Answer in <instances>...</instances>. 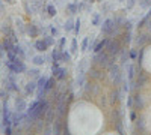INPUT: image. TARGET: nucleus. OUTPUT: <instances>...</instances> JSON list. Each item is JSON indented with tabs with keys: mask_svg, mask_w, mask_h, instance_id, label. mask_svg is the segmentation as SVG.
<instances>
[{
	"mask_svg": "<svg viewBox=\"0 0 151 135\" xmlns=\"http://www.w3.org/2000/svg\"><path fill=\"white\" fill-rule=\"evenodd\" d=\"M113 60H115V57H113V56H109L107 51L101 50V51L95 53L92 62H94L97 66H100V68H109V66L113 63Z\"/></svg>",
	"mask_w": 151,
	"mask_h": 135,
	"instance_id": "f257e3e1",
	"label": "nucleus"
},
{
	"mask_svg": "<svg viewBox=\"0 0 151 135\" xmlns=\"http://www.w3.org/2000/svg\"><path fill=\"white\" fill-rule=\"evenodd\" d=\"M6 65H8V69L9 71H12L14 74H23L24 71H26V65H24V62H23V59L21 57H15L12 62H6Z\"/></svg>",
	"mask_w": 151,
	"mask_h": 135,
	"instance_id": "f03ea898",
	"label": "nucleus"
},
{
	"mask_svg": "<svg viewBox=\"0 0 151 135\" xmlns=\"http://www.w3.org/2000/svg\"><path fill=\"white\" fill-rule=\"evenodd\" d=\"M109 74H110V78H112V81H113V84H115V86H118L122 81V74H121V69H119L118 65L112 63L109 66Z\"/></svg>",
	"mask_w": 151,
	"mask_h": 135,
	"instance_id": "7ed1b4c3",
	"label": "nucleus"
},
{
	"mask_svg": "<svg viewBox=\"0 0 151 135\" xmlns=\"http://www.w3.org/2000/svg\"><path fill=\"white\" fill-rule=\"evenodd\" d=\"M106 51L109 53V56L116 57V56L121 53V42H119L118 39L109 41V44H107V47H106Z\"/></svg>",
	"mask_w": 151,
	"mask_h": 135,
	"instance_id": "20e7f679",
	"label": "nucleus"
},
{
	"mask_svg": "<svg viewBox=\"0 0 151 135\" xmlns=\"http://www.w3.org/2000/svg\"><path fill=\"white\" fill-rule=\"evenodd\" d=\"M147 81H148V74H147L145 71L139 69V72H137V78H136V81H134V87H136V89L144 87Z\"/></svg>",
	"mask_w": 151,
	"mask_h": 135,
	"instance_id": "39448f33",
	"label": "nucleus"
},
{
	"mask_svg": "<svg viewBox=\"0 0 151 135\" xmlns=\"http://www.w3.org/2000/svg\"><path fill=\"white\" fill-rule=\"evenodd\" d=\"M11 74L8 75V78L5 80V87L8 89V92H15V90H18V87H17V83H15V80H14V72L12 71H9Z\"/></svg>",
	"mask_w": 151,
	"mask_h": 135,
	"instance_id": "423d86ee",
	"label": "nucleus"
},
{
	"mask_svg": "<svg viewBox=\"0 0 151 135\" xmlns=\"http://www.w3.org/2000/svg\"><path fill=\"white\" fill-rule=\"evenodd\" d=\"M52 71H53V77L56 78V80H59V81H64L65 78H67V75H68V72H67V69L65 68H52Z\"/></svg>",
	"mask_w": 151,
	"mask_h": 135,
	"instance_id": "0eeeda50",
	"label": "nucleus"
},
{
	"mask_svg": "<svg viewBox=\"0 0 151 135\" xmlns=\"http://www.w3.org/2000/svg\"><path fill=\"white\" fill-rule=\"evenodd\" d=\"M113 26H115V23H113V20H112V18L104 20V21H103V24H101V33H104V35H112Z\"/></svg>",
	"mask_w": 151,
	"mask_h": 135,
	"instance_id": "6e6552de",
	"label": "nucleus"
},
{
	"mask_svg": "<svg viewBox=\"0 0 151 135\" xmlns=\"http://www.w3.org/2000/svg\"><path fill=\"white\" fill-rule=\"evenodd\" d=\"M26 35L29 36V38H36L38 35H40V30H38V26L35 23H30L26 26Z\"/></svg>",
	"mask_w": 151,
	"mask_h": 135,
	"instance_id": "1a4fd4ad",
	"label": "nucleus"
},
{
	"mask_svg": "<svg viewBox=\"0 0 151 135\" xmlns=\"http://www.w3.org/2000/svg\"><path fill=\"white\" fill-rule=\"evenodd\" d=\"M15 111H18V113H24L27 110V102L24 101V98H17L15 99Z\"/></svg>",
	"mask_w": 151,
	"mask_h": 135,
	"instance_id": "9d476101",
	"label": "nucleus"
},
{
	"mask_svg": "<svg viewBox=\"0 0 151 135\" xmlns=\"http://www.w3.org/2000/svg\"><path fill=\"white\" fill-rule=\"evenodd\" d=\"M133 107H134V110H142L144 107H145V102H144V96L142 95H134L133 96Z\"/></svg>",
	"mask_w": 151,
	"mask_h": 135,
	"instance_id": "9b49d317",
	"label": "nucleus"
},
{
	"mask_svg": "<svg viewBox=\"0 0 151 135\" xmlns=\"http://www.w3.org/2000/svg\"><path fill=\"white\" fill-rule=\"evenodd\" d=\"M109 41H110V39H107V38H103V41H98L97 45H95V48H94L92 51H94V53H98V51H101V50H106V47H107Z\"/></svg>",
	"mask_w": 151,
	"mask_h": 135,
	"instance_id": "f8f14e48",
	"label": "nucleus"
},
{
	"mask_svg": "<svg viewBox=\"0 0 151 135\" xmlns=\"http://www.w3.org/2000/svg\"><path fill=\"white\" fill-rule=\"evenodd\" d=\"M33 47H35V50L38 51V53H44L45 50H47V44L44 42V39H38L35 44H33Z\"/></svg>",
	"mask_w": 151,
	"mask_h": 135,
	"instance_id": "ddd939ff",
	"label": "nucleus"
},
{
	"mask_svg": "<svg viewBox=\"0 0 151 135\" xmlns=\"http://www.w3.org/2000/svg\"><path fill=\"white\" fill-rule=\"evenodd\" d=\"M88 74H89V77H91V78H94V80H100V78H103L101 71L97 69V68H91L89 71H88Z\"/></svg>",
	"mask_w": 151,
	"mask_h": 135,
	"instance_id": "4468645a",
	"label": "nucleus"
},
{
	"mask_svg": "<svg viewBox=\"0 0 151 135\" xmlns=\"http://www.w3.org/2000/svg\"><path fill=\"white\" fill-rule=\"evenodd\" d=\"M55 86H56V78H55V77L47 78V83H45V86H44V92L47 93V92H50V90H53Z\"/></svg>",
	"mask_w": 151,
	"mask_h": 135,
	"instance_id": "2eb2a0df",
	"label": "nucleus"
},
{
	"mask_svg": "<svg viewBox=\"0 0 151 135\" xmlns=\"http://www.w3.org/2000/svg\"><path fill=\"white\" fill-rule=\"evenodd\" d=\"M52 60H53V62H62V50H60L59 47L53 50V53H52Z\"/></svg>",
	"mask_w": 151,
	"mask_h": 135,
	"instance_id": "dca6fc26",
	"label": "nucleus"
},
{
	"mask_svg": "<svg viewBox=\"0 0 151 135\" xmlns=\"http://www.w3.org/2000/svg\"><path fill=\"white\" fill-rule=\"evenodd\" d=\"M35 90H36V83L35 81H29L26 84V87H24V93L26 95H32Z\"/></svg>",
	"mask_w": 151,
	"mask_h": 135,
	"instance_id": "f3484780",
	"label": "nucleus"
},
{
	"mask_svg": "<svg viewBox=\"0 0 151 135\" xmlns=\"http://www.w3.org/2000/svg\"><path fill=\"white\" fill-rule=\"evenodd\" d=\"M53 134H62V117H58L53 123Z\"/></svg>",
	"mask_w": 151,
	"mask_h": 135,
	"instance_id": "a211bd4d",
	"label": "nucleus"
},
{
	"mask_svg": "<svg viewBox=\"0 0 151 135\" xmlns=\"http://www.w3.org/2000/svg\"><path fill=\"white\" fill-rule=\"evenodd\" d=\"M67 11L70 12V15L77 14V12H79V3H76V2H73V3H68V5H67Z\"/></svg>",
	"mask_w": 151,
	"mask_h": 135,
	"instance_id": "6ab92c4d",
	"label": "nucleus"
},
{
	"mask_svg": "<svg viewBox=\"0 0 151 135\" xmlns=\"http://www.w3.org/2000/svg\"><path fill=\"white\" fill-rule=\"evenodd\" d=\"M119 99H121V93H119V90H112L110 92V102L112 104H116V102H119Z\"/></svg>",
	"mask_w": 151,
	"mask_h": 135,
	"instance_id": "aec40b11",
	"label": "nucleus"
},
{
	"mask_svg": "<svg viewBox=\"0 0 151 135\" xmlns=\"http://www.w3.org/2000/svg\"><path fill=\"white\" fill-rule=\"evenodd\" d=\"M121 38H122V42L125 45L130 44V41H132V30H124L122 35H121Z\"/></svg>",
	"mask_w": 151,
	"mask_h": 135,
	"instance_id": "412c9836",
	"label": "nucleus"
},
{
	"mask_svg": "<svg viewBox=\"0 0 151 135\" xmlns=\"http://www.w3.org/2000/svg\"><path fill=\"white\" fill-rule=\"evenodd\" d=\"M32 62H33L35 66H42L45 63V59H44V56H33L32 57Z\"/></svg>",
	"mask_w": 151,
	"mask_h": 135,
	"instance_id": "4be33fe9",
	"label": "nucleus"
},
{
	"mask_svg": "<svg viewBox=\"0 0 151 135\" xmlns=\"http://www.w3.org/2000/svg\"><path fill=\"white\" fill-rule=\"evenodd\" d=\"M53 111H55V110H52V108L48 107L47 113H45V117H44V120L47 122L48 125H50V123H53Z\"/></svg>",
	"mask_w": 151,
	"mask_h": 135,
	"instance_id": "5701e85b",
	"label": "nucleus"
},
{
	"mask_svg": "<svg viewBox=\"0 0 151 135\" xmlns=\"http://www.w3.org/2000/svg\"><path fill=\"white\" fill-rule=\"evenodd\" d=\"M147 41H150V38H148V35H145V33H142V35H139L137 36V39H136V42H137V45H144Z\"/></svg>",
	"mask_w": 151,
	"mask_h": 135,
	"instance_id": "b1692460",
	"label": "nucleus"
},
{
	"mask_svg": "<svg viewBox=\"0 0 151 135\" xmlns=\"http://www.w3.org/2000/svg\"><path fill=\"white\" fill-rule=\"evenodd\" d=\"M88 48H89V36H86V38L82 41L80 51H82V53H85V51H88Z\"/></svg>",
	"mask_w": 151,
	"mask_h": 135,
	"instance_id": "393cba45",
	"label": "nucleus"
},
{
	"mask_svg": "<svg viewBox=\"0 0 151 135\" xmlns=\"http://www.w3.org/2000/svg\"><path fill=\"white\" fill-rule=\"evenodd\" d=\"M14 50H15V53H17V56H18V57H21V59L26 57V54H24V50L21 48V45H20V44H15V45H14Z\"/></svg>",
	"mask_w": 151,
	"mask_h": 135,
	"instance_id": "a878e982",
	"label": "nucleus"
},
{
	"mask_svg": "<svg viewBox=\"0 0 151 135\" xmlns=\"http://www.w3.org/2000/svg\"><path fill=\"white\" fill-rule=\"evenodd\" d=\"M64 29H65V32H73V30H74V20H71V18L67 20Z\"/></svg>",
	"mask_w": 151,
	"mask_h": 135,
	"instance_id": "bb28decb",
	"label": "nucleus"
},
{
	"mask_svg": "<svg viewBox=\"0 0 151 135\" xmlns=\"http://www.w3.org/2000/svg\"><path fill=\"white\" fill-rule=\"evenodd\" d=\"M56 8H55V5H48L47 6V15L48 17H56Z\"/></svg>",
	"mask_w": 151,
	"mask_h": 135,
	"instance_id": "cd10ccee",
	"label": "nucleus"
},
{
	"mask_svg": "<svg viewBox=\"0 0 151 135\" xmlns=\"http://www.w3.org/2000/svg\"><path fill=\"white\" fill-rule=\"evenodd\" d=\"M27 75L32 77V78H40L41 77V72L38 71V69H29L27 71Z\"/></svg>",
	"mask_w": 151,
	"mask_h": 135,
	"instance_id": "c85d7f7f",
	"label": "nucleus"
},
{
	"mask_svg": "<svg viewBox=\"0 0 151 135\" xmlns=\"http://www.w3.org/2000/svg\"><path fill=\"white\" fill-rule=\"evenodd\" d=\"M42 5H44V0H33V2H32L33 11H40Z\"/></svg>",
	"mask_w": 151,
	"mask_h": 135,
	"instance_id": "c756f323",
	"label": "nucleus"
},
{
	"mask_svg": "<svg viewBox=\"0 0 151 135\" xmlns=\"http://www.w3.org/2000/svg\"><path fill=\"white\" fill-rule=\"evenodd\" d=\"M42 39H44V42L47 44V47H53V45H55V38H53V36H48V35H47V36H44Z\"/></svg>",
	"mask_w": 151,
	"mask_h": 135,
	"instance_id": "7c9ffc66",
	"label": "nucleus"
},
{
	"mask_svg": "<svg viewBox=\"0 0 151 135\" xmlns=\"http://www.w3.org/2000/svg\"><path fill=\"white\" fill-rule=\"evenodd\" d=\"M17 26H18V32H20L21 35H26V26L23 24V21H21L20 18L17 20Z\"/></svg>",
	"mask_w": 151,
	"mask_h": 135,
	"instance_id": "2f4dec72",
	"label": "nucleus"
},
{
	"mask_svg": "<svg viewBox=\"0 0 151 135\" xmlns=\"http://www.w3.org/2000/svg\"><path fill=\"white\" fill-rule=\"evenodd\" d=\"M77 51H79V47H77V39L73 38V41H71V54H76Z\"/></svg>",
	"mask_w": 151,
	"mask_h": 135,
	"instance_id": "473e14b6",
	"label": "nucleus"
},
{
	"mask_svg": "<svg viewBox=\"0 0 151 135\" xmlns=\"http://www.w3.org/2000/svg\"><path fill=\"white\" fill-rule=\"evenodd\" d=\"M62 62H71V53H68V51H64L62 50Z\"/></svg>",
	"mask_w": 151,
	"mask_h": 135,
	"instance_id": "72a5a7b5",
	"label": "nucleus"
},
{
	"mask_svg": "<svg viewBox=\"0 0 151 135\" xmlns=\"http://www.w3.org/2000/svg\"><path fill=\"white\" fill-rule=\"evenodd\" d=\"M132 27H133V23H132L130 20H124L122 29H124V30H132Z\"/></svg>",
	"mask_w": 151,
	"mask_h": 135,
	"instance_id": "f704fd0d",
	"label": "nucleus"
},
{
	"mask_svg": "<svg viewBox=\"0 0 151 135\" xmlns=\"http://www.w3.org/2000/svg\"><path fill=\"white\" fill-rule=\"evenodd\" d=\"M100 23H101V17H100V14H94V17H92V26H100Z\"/></svg>",
	"mask_w": 151,
	"mask_h": 135,
	"instance_id": "c9c22d12",
	"label": "nucleus"
},
{
	"mask_svg": "<svg viewBox=\"0 0 151 135\" xmlns=\"http://www.w3.org/2000/svg\"><path fill=\"white\" fill-rule=\"evenodd\" d=\"M130 59V56H129V53H127V50H122V54H121V63L124 65V63H127V60Z\"/></svg>",
	"mask_w": 151,
	"mask_h": 135,
	"instance_id": "e433bc0d",
	"label": "nucleus"
},
{
	"mask_svg": "<svg viewBox=\"0 0 151 135\" xmlns=\"http://www.w3.org/2000/svg\"><path fill=\"white\" fill-rule=\"evenodd\" d=\"M139 6L144 8V9L151 8V0H139Z\"/></svg>",
	"mask_w": 151,
	"mask_h": 135,
	"instance_id": "4c0bfd02",
	"label": "nucleus"
},
{
	"mask_svg": "<svg viewBox=\"0 0 151 135\" xmlns=\"http://www.w3.org/2000/svg\"><path fill=\"white\" fill-rule=\"evenodd\" d=\"M77 84L80 86V87L85 84V72H79V75H77Z\"/></svg>",
	"mask_w": 151,
	"mask_h": 135,
	"instance_id": "58836bf2",
	"label": "nucleus"
},
{
	"mask_svg": "<svg viewBox=\"0 0 151 135\" xmlns=\"http://www.w3.org/2000/svg\"><path fill=\"white\" fill-rule=\"evenodd\" d=\"M136 126H137V129H141V131H145L144 119H136Z\"/></svg>",
	"mask_w": 151,
	"mask_h": 135,
	"instance_id": "ea45409f",
	"label": "nucleus"
},
{
	"mask_svg": "<svg viewBox=\"0 0 151 135\" xmlns=\"http://www.w3.org/2000/svg\"><path fill=\"white\" fill-rule=\"evenodd\" d=\"M133 78H134V66L129 65V80L133 81Z\"/></svg>",
	"mask_w": 151,
	"mask_h": 135,
	"instance_id": "a19ab883",
	"label": "nucleus"
},
{
	"mask_svg": "<svg viewBox=\"0 0 151 135\" xmlns=\"http://www.w3.org/2000/svg\"><path fill=\"white\" fill-rule=\"evenodd\" d=\"M23 6H24V11H26V14H27V15H32V11H33V9L29 6V2H24Z\"/></svg>",
	"mask_w": 151,
	"mask_h": 135,
	"instance_id": "79ce46f5",
	"label": "nucleus"
},
{
	"mask_svg": "<svg viewBox=\"0 0 151 135\" xmlns=\"http://www.w3.org/2000/svg\"><path fill=\"white\" fill-rule=\"evenodd\" d=\"M79 30H80V18H77L74 21V32L79 33Z\"/></svg>",
	"mask_w": 151,
	"mask_h": 135,
	"instance_id": "37998d69",
	"label": "nucleus"
},
{
	"mask_svg": "<svg viewBox=\"0 0 151 135\" xmlns=\"http://www.w3.org/2000/svg\"><path fill=\"white\" fill-rule=\"evenodd\" d=\"M127 5H125V9H132L134 5H136V0H125Z\"/></svg>",
	"mask_w": 151,
	"mask_h": 135,
	"instance_id": "c03bdc74",
	"label": "nucleus"
},
{
	"mask_svg": "<svg viewBox=\"0 0 151 135\" xmlns=\"http://www.w3.org/2000/svg\"><path fill=\"white\" fill-rule=\"evenodd\" d=\"M65 42H67L65 38H60L59 39V48H60V50H64V48H65Z\"/></svg>",
	"mask_w": 151,
	"mask_h": 135,
	"instance_id": "a18cd8bd",
	"label": "nucleus"
},
{
	"mask_svg": "<svg viewBox=\"0 0 151 135\" xmlns=\"http://www.w3.org/2000/svg\"><path fill=\"white\" fill-rule=\"evenodd\" d=\"M3 134H6V135H12V126H5Z\"/></svg>",
	"mask_w": 151,
	"mask_h": 135,
	"instance_id": "49530a36",
	"label": "nucleus"
},
{
	"mask_svg": "<svg viewBox=\"0 0 151 135\" xmlns=\"http://www.w3.org/2000/svg\"><path fill=\"white\" fill-rule=\"evenodd\" d=\"M136 119H137V114H136V110H133V111L130 113V120H132V122H136Z\"/></svg>",
	"mask_w": 151,
	"mask_h": 135,
	"instance_id": "de8ad7c7",
	"label": "nucleus"
},
{
	"mask_svg": "<svg viewBox=\"0 0 151 135\" xmlns=\"http://www.w3.org/2000/svg\"><path fill=\"white\" fill-rule=\"evenodd\" d=\"M50 32H52V35H53V36H58V33H59V29L52 26V27H50Z\"/></svg>",
	"mask_w": 151,
	"mask_h": 135,
	"instance_id": "09e8293b",
	"label": "nucleus"
},
{
	"mask_svg": "<svg viewBox=\"0 0 151 135\" xmlns=\"http://www.w3.org/2000/svg\"><path fill=\"white\" fill-rule=\"evenodd\" d=\"M129 56H130V59H137V51H136V50H132V51L129 53Z\"/></svg>",
	"mask_w": 151,
	"mask_h": 135,
	"instance_id": "8fccbe9b",
	"label": "nucleus"
},
{
	"mask_svg": "<svg viewBox=\"0 0 151 135\" xmlns=\"http://www.w3.org/2000/svg\"><path fill=\"white\" fill-rule=\"evenodd\" d=\"M2 2H5V3H8V5H15L17 0H2Z\"/></svg>",
	"mask_w": 151,
	"mask_h": 135,
	"instance_id": "3c124183",
	"label": "nucleus"
},
{
	"mask_svg": "<svg viewBox=\"0 0 151 135\" xmlns=\"http://www.w3.org/2000/svg\"><path fill=\"white\" fill-rule=\"evenodd\" d=\"M127 105H129V108H133V96H130V98H129Z\"/></svg>",
	"mask_w": 151,
	"mask_h": 135,
	"instance_id": "603ef678",
	"label": "nucleus"
},
{
	"mask_svg": "<svg viewBox=\"0 0 151 135\" xmlns=\"http://www.w3.org/2000/svg\"><path fill=\"white\" fill-rule=\"evenodd\" d=\"M124 90H125V92L129 90V84H127V83H124Z\"/></svg>",
	"mask_w": 151,
	"mask_h": 135,
	"instance_id": "864d4df0",
	"label": "nucleus"
},
{
	"mask_svg": "<svg viewBox=\"0 0 151 135\" xmlns=\"http://www.w3.org/2000/svg\"><path fill=\"white\" fill-rule=\"evenodd\" d=\"M147 17H148V18H151V9H150V12L147 14Z\"/></svg>",
	"mask_w": 151,
	"mask_h": 135,
	"instance_id": "5fc2aeb1",
	"label": "nucleus"
},
{
	"mask_svg": "<svg viewBox=\"0 0 151 135\" xmlns=\"http://www.w3.org/2000/svg\"><path fill=\"white\" fill-rule=\"evenodd\" d=\"M118 2H125V0H118Z\"/></svg>",
	"mask_w": 151,
	"mask_h": 135,
	"instance_id": "6e6d98bb",
	"label": "nucleus"
},
{
	"mask_svg": "<svg viewBox=\"0 0 151 135\" xmlns=\"http://www.w3.org/2000/svg\"><path fill=\"white\" fill-rule=\"evenodd\" d=\"M89 2H91V3H92V2H95V0H89Z\"/></svg>",
	"mask_w": 151,
	"mask_h": 135,
	"instance_id": "4d7b16f0",
	"label": "nucleus"
},
{
	"mask_svg": "<svg viewBox=\"0 0 151 135\" xmlns=\"http://www.w3.org/2000/svg\"><path fill=\"white\" fill-rule=\"evenodd\" d=\"M0 128H2V123H0Z\"/></svg>",
	"mask_w": 151,
	"mask_h": 135,
	"instance_id": "13d9d810",
	"label": "nucleus"
},
{
	"mask_svg": "<svg viewBox=\"0 0 151 135\" xmlns=\"http://www.w3.org/2000/svg\"><path fill=\"white\" fill-rule=\"evenodd\" d=\"M56 2H58V0H56Z\"/></svg>",
	"mask_w": 151,
	"mask_h": 135,
	"instance_id": "bf43d9fd",
	"label": "nucleus"
}]
</instances>
